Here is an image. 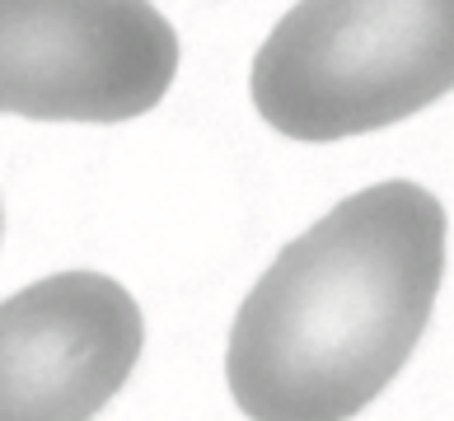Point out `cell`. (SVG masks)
Returning a JSON list of instances; mask_svg holds the SVG:
<instances>
[{"label":"cell","instance_id":"2","mask_svg":"<svg viewBox=\"0 0 454 421\" xmlns=\"http://www.w3.org/2000/svg\"><path fill=\"white\" fill-rule=\"evenodd\" d=\"M454 90V0H300L258 47L248 94L291 141L394 127Z\"/></svg>","mask_w":454,"mask_h":421},{"label":"cell","instance_id":"4","mask_svg":"<svg viewBox=\"0 0 454 421\" xmlns=\"http://www.w3.org/2000/svg\"><path fill=\"white\" fill-rule=\"evenodd\" d=\"M145 347L141 305L104 272H57L0 305V421H94Z\"/></svg>","mask_w":454,"mask_h":421},{"label":"cell","instance_id":"3","mask_svg":"<svg viewBox=\"0 0 454 421\" xmlns=\"http://www.w3.org/2000/svg\"><path fill=\"white\" fill-rule=\"evenodd\" d=\"M174 75L178 33L150 0H0V113L131 122Z\"/></svg>","mask_w":454,"mask_h":421},{"label":"cell","instance_id":"1","mask_svg":"<svg viewBox=\"0 0 454 421\" xmlns=\"http://www.w3.org/2000/svg\"><path fill=\"white\" fill-rule=\"evenodd\" d=\"M445 207L422 183H375L291 239L244 295L225 379L248 421H351L431 324Z\"/></svg>","mask_w":454,"mask_h":421}]
</instances>
